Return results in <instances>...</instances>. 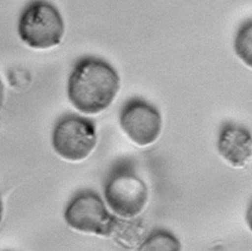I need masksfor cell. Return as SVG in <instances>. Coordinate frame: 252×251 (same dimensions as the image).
<instances>
[{"mask_svg": "<svg viewBox=\"0 0 252 251\" xmlns=\"http://www.w3.org/2000/svg\"><path fill=\"white\" fill-rule=\"evenodd\" d=\"M119 88V76L108 62L96 57H84L70 74L68 96L79 111L95 114L111 104Z\"/></svg>", "mask_w": 252, "mask_h": 251, "instance_id": "1", "label": "cell"}, {"mask_svg": "<svg viewBox=\"0 0 252 251\" xmlns=\"http://www.w3.org/2000/svg\"><path fill=\"white\" fill-rule=\"evenodd\" d=\"M103 194L108 207L122 218L137 217L148 201V188L129 159L119 160L111 168Z\"/></svg>", "mask_w": 252, "mask_h": 251, "instance_id": "2", "label": "cell"}, {"mask_svg": "<svg viewBox=\"0 0 252 251\" xmlns=\"http://www.w3.org/2000/svg\"><path fill=\"white\" fill-rule=\"evenodd\" d=\"M18 32L29 46L46 49L60 43L64 22L53 4L46 0H32L20 15Z\"/></svg>", "mask_w": 252, "mask_h": 251, "instance_id": "3", "label": "cell"}, {"mask_svg": "<svg viewBox=\"0 0 252 251\" xmlns=\"http://www.w3.org/2000/svg\"><path fill=\"white\" fill-rule=\"evenodd\" d=\"M96 143L95 126L90 119L70 114L62 117L52 133V145L63 158L78 161L86 158Z\"/></svg>", "mask_w": 252, "mask_h": 251, "instance_id": "4", "label": "cell"}, {"mask_svg": "<svg viewBox=\"0 0 252 251\" xmlns=\"http://www.w3.org/2000/svg\"><path fill=\"white\" fill-rule=\"evenodd\" d=\"M114 217L108 213L101 198L93 191L78 193L68 204L64 218L74 229L109 237Z\"/></svg>", "mask_w": 252, "mask_h": 251, "instance_id": "5", "label": "cell"}, {"mask_svg": "<svg viewBox=\"0 0 252 251\" xmlns=\"http://www.w3.org/2000/svg\"><path fill=\"white\" fill-rule=\"evenodd\" d=\"M119 123L132 142L139 146H148L158 138L162 119L156 106L145 99L133 97L121 107Z\"/></svg>", "mask_w": 252, "mask_h": 251, "instance_id": "6", "label": "cell"}, {"mask_svg": "<svg viewBox=\"0 0 252 251\" xmlns=\"http://www.w3.org/2000/svg\"><path fill=\"white\" fill-rule=\"evenodd\" d=\"M221 157L234 167H243L252 157V134L244 125L235 122L221 124L217 141Z\"/></svg>", "mask_w": 252, "mask_h": 251, "instance_id": "7", "label": "cell"}, {"mask_svg": "<svg viewBox=\"0 0 252 251\" xmlns=\"http://www.w3.org/2000/svg\"><path fill=\"white\" fill-rule=\"evenodd\" d=\"M113 240L126 249L140 246L146 237V225L140 218L114 217L110 235Z\"/></svg>", "mask_w": 252, "mask_h": 251, "instance_id": "8", "label": "cell"}, {"mask_svg": "<svg viewBox=\"0 0 252 251\" xmlns=\"http://www.w3.org/2000/svg\"><path fill=\"white\" fill-rule=\"evenodd\" d=\"M138 249L147 251H177L181 249V244L171 232L165 229H156L145 237Z\"/></svg>", "mask_w": 252, "mask_h": 251, "instance_id": "9", "label": "cell"}, {"mask_svg": "<svg viewBox=\"0 0 252 251\" xmlns=\"http://www.w3.org/2000/svg\"><path fill=\"white\" fill-rule=\"evenodd\" d=\"M234 51L248 67L252 68V19L239 27L234 38Z\"/></svg>", "mask_w": 252, "mask_h": 251, "instance_id": "10", "label": "cell"}, {"mask_svg": "<svg viewBox=\"0 0 252 251\" xmlns=\"http://www.w3.org/2000/svg\"><path fill=\"white\" fill-rule=\"evenodd\" d=\"M245 220H246L249 229L252 231V201L250 202V204L247 207L246 214H245Z\"/></svg>", "mask_w": 252, "mask_h": 251, "instance_id": "11", "label": "cell"}, {"mask_svg": "<svg viewBox=\"0 0 252 251\" xmlns=\"http://www.w3.org/2000/svg\"><path fill=\"white\" fill-rule=\"evenodd\" d=\"M3 102H4V87H3L2 82L0 81V110L2 108Z\"/></svg>", "mask_w": 252, "mask_h": 251, "instance_id": "12", "label": "cell"}, {"mask_svg": "<svg viewBox=\"0 0 252 251\" xmlns=\"http://www.w3.org/2000/svg\"><path fill=\"white\" fill-rule=\"evenodd\" d=\"M2 213H3V204H2V200H1V196H0V223H1V220H2Z\"/></svg>", "mask_w": 252, "mask_h": 251, "instance_id": "13", "label": "cell"}]
</instances>
